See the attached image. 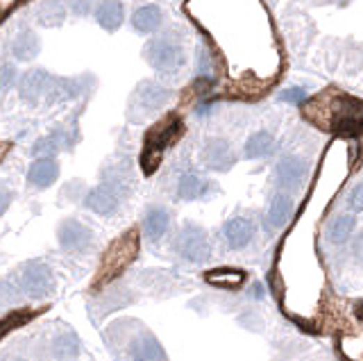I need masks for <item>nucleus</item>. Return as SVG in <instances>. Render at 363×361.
Listing matches in <instances>:
<instances>
[{
    "mask_svg": "<svg viewBox=\"0 0 363 361\" xmlns=\"http://www.w3.org/2000/svg\"><path fill=\"white\" fill-rule=\"evenodd\" d=\"M39 19L43 25H59L64 21V7L62 3H57V0H50V3H46L41 7L39 12Z\"/></svg>",
    "mask_w": 363,
    "mask_h": 361,
    "instance_id": "obj_26",
    "label": "nucleus"
},
{
    "mask_svg": "<svg viewBox=\"0 0 363 361\" xmlns=\"http://www.w3.org/2000/svg\"><path fill=\"white\" fill-rule=\"evenodd\" d=\"M207 282L213 287L223 289H236L245 282V273L239 268H216L207 273Z\"/></svg>",
    "mask_w": 363,
    "mask_h": 361,
    "instance_id": "obj_21",
    "label": "nucleus"
},
{
    "mask_svg": "<svg viewBox=\"0 0 363 361\" xmlns=\"http://www.w3.org/2000/svg\"><path fill=\"white\" fill-rule=\"evenodd\" d=\"M129 355L134 359H163L166 357V352L159 346V341L150 337V334H143L139 341L132 343V350H129Z\"/></svg>",
    "mask_w": 363,
    "mask_h": 361,
    "instance_id": "obj_22",
    "label": "nucleus"
},
{
    "mask_svg": "<svg viewBox=\"0 0 363 361\" xmlns=\"http://www.w3.org/2000/svg\"><path fill=\"white\" fill-rule=\"evenodd\" d=\"M348 207L352 211H363V182L352 191L350 200H348Z\"/></svg>",
    "mask_w": 363,
    "mask_h": 361,
    "instance_id": "obj_31",
    "label": "nucleus"
},
{
    "mask_svg": "<svg viewBox=\"0 0 363 361\" xmlns=\"http://www.w3.org/2000/svg\"><path fill=\"white\" fill-rule=\"evenodd\" d=\"M125 14H123V5L118 3V0H105V3L98 5L96 10V21L100 23L102 30L107 32H116L120 28V23H123Z\"/></svg>",
    "mask_w": 363,
    "mask_h": 361,
    "instance_id": "obj_13",
    "label": "nucleus"
},
{
    "mask_svg": "<svg viewBox=\"0 0 363 361\" xmlns=\"http://www.w3.org/2000/svg\"><path fill=\"white\" fill-rule=\"evenodd\" d=\"M357 227V218L354 216H339L330 227V239L336 243H343L345 239H350V234Z\"/></svg>",
    "mask_w": 363,
    "mask_h": 361,
    "instance_id": "obj_24",
    "label": "nucleus"
},
{
    "mask_svg": "<svg viewBox=\"0 0 363 361\" xmlns=\"http://www.w3.org/2000/svg\"><path fill=\"white\" fill-rule=\"evenodd\" d=\"M19 287L28 296H34V298L48 296L50 291H53V287H55L53 271H50L48 266L41 264V262L25 264L21 268V273H19Z\"/></svg>",
    "mask_w": 363,
    "mask_h": 361,
    "instance_id": "obj_3",
    "label": "nucleus"
},
{
    "mask_svg": "<svg viewBox=\"0 0 363 361\" xmlns=\"http://www.w3.org/2000/svg\"><path fill=\"white\" fill-rule=\"evenodd\" d=\"M48 84H50V75L41 68H32L23 77H21V98L28 100V102H37L41 98V93L48 91Z\"/></svg>",
    "mask_w": 363,
    "mask_h": 361,
    "instance_id": "obj_10",
    "label": "nucleus"
},
{
    "mask_svg": "<svg viewBox=\"0 0 363 361\" xmlns=\"http://www.w3.org/2000/svg\"><path fill=\"white\" fill-rule=\"evenodd\" d=\"M166 100H168V91L154 82H145L136 89V102H139L143 109H157Z\"/></svg>",
    "mask_w": 363,
    "mask_h": 361,
    "instance_id": "obj_18",
    "label": "nucleus"
},
{
    "mask_svg": "<svg viewBox=\"0 0 363 361\" xmlns=\"http://www.w3.org/2000/svg\"><path fill=\"white\" fill-rule=\"evenodd\" d=\"M307 175V166L298 157H284L277 164V182L284 186H298Z\"/></svg>",
    "mask_w": 363,
    "mask_h": 361,
    "instance_id": "obj_14",
    "label": "nucleus"
},
{
    "mask_svg": "<svg viewBox=\"0 0 363 361\" xmlns=\"http://www.w3.org/2000/svg\"><path fill=\"white\" fill-rule=\"evenodd\" d=\"M332 127L336 132L361 134L363 132V102L352 100V98H339Z\"/></svg>",
    "mask_w": 363,
    "mask_h": 361,
    "instance_id": "obj_6",
    "label": "nucleus"
},
{
    "mask_svg": "<svg viewBox=\"0 0 363 361\" xmlns=\"http://www.w3.org/2000/svg\"><path fill=\"white\" fill-rule=\"evenodd\" d=\"M207 191H209V182H207V179L197 177L193 173L182 175L179 186H177V193L182 200H197V198H202Z\"/></svg>",
    "mask_w": 363,
    "mask_h": 361,
    "instance_id": "obj_20",
    "label": "nucleus"
},
{
    "mask_svg": "<svg viewBox=\"0 0 363 361\" xmlns=\"http://www.w3.org/2000/svg\"><path fill=\"white\" fill-rule=\"evenodd\" d=\"M39 50H41L39 37L30 30L19 32L12 41V53L16 59H21V62H30V59L39 55Z\"/></svg>",
    "mask_w": 363,
    "mask_h": 361,
    "instance_id": "obj_15",
    "label": "nucleus"
},
{
    "mask_svg": "<svg viewBox=\"0 0 363 361\" xmlns=\"http://www.w3.org/2000/svg\"><path fill=\"white\" fill-rule=\"evenodd\" d=\"M168 223H170V216H168V211L163 207L148 209V214H145V220H143L145 234H148L150 241H159L163 234H166Z\"/></svg>",
    "mask_w": 363,
    "mask_h": 361,
    "instance_id": "obj_17",
    "label": "nucleus"
},
{
    "mask_svg": "<svg viewBox=\"0 0 363 361\" xmlns=\"http://www.w3.org/2000/svg\"><path fill=\"white\" fill-rule=\"evenodd\" d=\"M145 59L157 71H177L184 64V53L177 44H172L168 39H152L145 46Z\"/></svg>",
    "mask_w": 363,
    "mask_h": 361,
    "instance_id": "obj_4",
    "label": "nucleus"
},
{
    "mask_svg": "<svg viewBox=\"0 0 363 361\" xmlns=\"http://www.w3.org/2000/svg\"><path fill=\"white\" fill-rule=\"evenodd\" d=\"M10 202H12V193H10V188H7L5 184H0V216L7 211V207H10Z\"/></svg>",
    "mask_w": 363,
    "mask_h": 361,
    "instance_id": "obj_32",
    "label": "nucleus"
},
{
    "mask_svg": "<svg viewBox=\"0 0 363 361\" xmlns=\"http://www.w3.org/2000/svg\"><path fill=\"white\" fill-rule=\"evenodd\" d=\"M275 150V139L271 132H257L245 141V157L248 159H259L268 157Z\"/></svg>",
    "mask_w": 363,
    "mask_h": 361,
    "instance_id": "obj_19",
    "label": "nucleus"
},
{
    "mask_svg": "<svg viewBox=\"0 0 363 361\" xmlns=\"http://www.w3.org/2000/svg\"><path fill=\"white\" fill-rule=\"evenodd\" d=\"M136 255H139V234H136V230H129L120 239H116L114 243L109 246L105 257H102L96 287H105L111 280H116L118 275L136 259Z\"/></svg>",
    "mask_w": 363,
    "mask_h": 361,
    "instance_id": "obj_1",
    "label": "nucleus"
},
{
    "mask_svg": "<svg viewBox=\"0 0 363 361\" xmlns=\"http://www.w3.org/2000/svg\"><path fill=\"white\" fill-rule=\"evenodd\" d=\"M291 211H293L291 198L289 195H275L271 209H268V220H271L273 227H282V225H287Z\"/></svg>",
    "mask_w": 363,
    "mask_h": 361,
    "instance_id": "obj_23",
    "label": "nucleus"
},
{
    "mask_svg": "<svg viewBox=\"0 0 363 361\" xmlns=\"http://www.w3.org/2000/svg\"><path fill=\"white\" fill-rule=\"evenodd\" d=\"M59 145H62V139H59V136H48V139H41V141H37L34 143V148H32V152L34 154H46V152H57L59 150Z\"/></svg>",
    "mask_w": 363,
    "mask_h": 361,
    "instance_id": "obj_27",
    "label": "nucleus"
},
{
    "mask_svg": "<svg viewBox=\"0 0 363 361\" xmlns=\"http://www.w3.org/2000/svg\"><path fill=\"white\" fill-rule=\"evenodd\" d=\"M354 314H357V318H359V321H363V298L359 300L357 305H354Z\"/></svg>",
    "mask_w": 363,
    "mask_h": 361,
    "instance_id": "obj_33",
    "label": "nucleus"
},
{
    "mask_svg": "<svg viewBox=\"0 0 363 361\" xmlns=\"http://www.w3.org/2000/svg\"><path fill=\"white\" fill-rule=\"evenodd\" d=\"M14 82H16L14 64H0V91H10Z\"/></svg>",
    "mask_w": 363,
    "mask_h": 361,
    "instance_id": "obj_28",
    "label": "nucleus"
},
{
    "mask_svg": "<svg viewBox=\"0 0 363 361\" xmlns=\"http://www.w3.org/2000/svg\"><path fill=\"white\" fill-rule=\"evenodd\" d=\"M132 25L136 32L150 34L161 25V10L157 5H145L141 10H136L132 14Z\"/></svg>",
    "mask_w": 363,
    "mask_h": 361,
    "instance_id": "obj_16",
    "label": "nucleus"
},
{
    "mask_svg": "<svg viewBox=\"0 0 363 361\" xmlns=\"http://www.w3.org/2000/svg\"><path fill=\"white\" fill-rule=\"evenodd\" d=\"M59 243L68 252H82L91 243V230L80 220H64L59 225Z\"/></svg>",
    "mask_w": 363,
    "mask_h": 361,
    "instance_id": "obj_7",
    "label": "nucleus"
},
{
    "mask_svg": "<svg viewBox=\"0 0 363 361\" xmlns=\"http://www.w3.org/2000/svg\"><path fill=\"white\" fill-rule=\"evenodd\" d=\"M280 100L284 102H291V105H300V102L307 100V91L300 89V87H293V89H287L280 93Z\"/></svg>",
    "mask_w": 363,
    "mask_h": 361,
    "instance_id": "obj_29",
    "label": "nucleus"
},
{
    "mask_svg": "<svg viewBox=\"0 0 363 361\" xmlns=\"http://www.w3.org/2000/svg\"><path fill=\"white\" fill-rule=\"evenodd\" d=\"M25 3H28V0H0V23H3L7 16L16 10V7H21Z\"/></svg>",
    "mask_w": 363,
    "mask_h": 361,
    "instance_id": "obj_30",
    "label": "nucleus"
},
{
    "mask_svg": "<svg viewBox=\"0 0 363 361\" xmlns=\"http://www.w3.org/2000/svg\"><path fill=\"white\" fill-rule=\"evenodd\" d=\"M84 204H86V209L107 216V214H114L116 207H118V193L114 191V186L102 184V186L91 188V191L86 193Z\"/></svg>",
    "mask_w": 363,
    "mask_h": 361,
    "instance_id": "obj_8",
    "label": "nucleus"
},
{
    "mask_svg": "<svg viewBox=\"0 0 363 361\" xmlns=\"http://www.w3.org/2000/svg\"><path fill=\"white\" fill-rule=\"evenodd\" d=\"M202 161L213 170H229L234 166V152H232V148L225 141L213 139L204 145Z\"/></svg>",
    "mask_w": 363,
    "mask_h": 361,
    "instance_id": "obj_9",
    "label": "nucleus"
},
{
    "mask_svg": "<svg viewBox=\"0 0 363 361\" xmlns=\"http://www.w3.org/2000/svg\"><path fill=\"white\" fill-rule=\"evenodd\" d=\"M225 239H227V246L234 248V250H241L250 243V239L255 234V225L252 220L248 218H232L225 223Z\"/></svg>",
    "mask_w": 363,
    "mask_h": 361,
    "instance_id": "obj_11",
    "label": "nucleus"
},
{
    "mask_svg": "<svg viewBox=\"0 0 363 361\" xmlns=\"http://www.w3.org/2000/svg\"><path fill=\"white\" fill-rule=\"evenodd\" d=\"M182 134V123L179 118H168L163 123L154 125L152 130L145 136V150H143V157H141V166H143V173L145 175H152L154 170L159 166V159H161V152L172 145Z\"/></svg>",
    "mask_w": 363,
    "mask_h": 361,
    "instance_id": "obj_2",
    "label": "nucleus"
},
{
    "mask_svg": "<svg viewBox=\"0 0 363 361\" xmlns=\"http://www.w3.org/2000/svg\"><path fill=\"white\" fill-rule=\"evenodd\" d=\"M59 175V166L57 161L53 159H37L28 170V182L32 186H39V188H46L50 186L57 179Z\"/></svg>",
    "mask_w": 363,
    "mask_h": 361,
    "instance_id": "obj_12",
    "label": "nucleus"
},
{
    "mask_svg": "<svg viewBox=\"0 0 363 361\" xmlns=\"http://www.w3.org/2000/svg\"><path fill=\"white\" fill-rule=\"evenodd\" d=\"M177 250L188 262L207 259V257H209V250H211L209 239H207V232L202 227L193 225V223H188V225L182 230V234L177 239Z\"/></svg>",
    "mask_w": 363,
    "mask_h": 361,
    "instance_id": "obj_5",
    "label": "nucleus"
},
{
    "mask_svg": "<svg viewBox=\"0 0 363 361\" xmlns=\"http://www.w3.org/2000/svg\"><path fill=\"white\" fill-rule=\"evenodd\" d=\"M32 316H34V312H30V309H23V312H12L7 318H3V321H0V339H3L7 332L19 330L21 325H25L30 321Z\"/></svg>",
    "mask_w": 363,
    "mask_h": 361,
    "instance_id": "obj_25",
    "label": "nucleus"
}]
</instances>
